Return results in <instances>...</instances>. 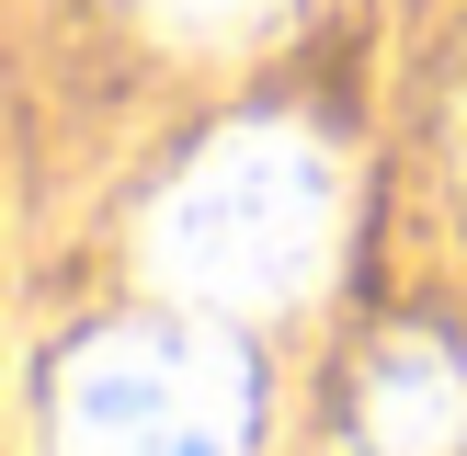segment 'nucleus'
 I'll return each mask as SVG.
<instances>
[{
	"mask_svg": "<svg viewBox=\"0 0 467 456\" xmlns=\"http://www.w3.org/2000/svg\"><path fill=\"white\" fill-rule=\"evenodd\" d=\"M342 240V160L308 126H228L149 205V274L205 319L296 308Z\"/></svg>",
	"mask_w": 467,
	"mask_h": 456,
	"instance_id": "1",
	"label": "nucleus"
},
{
	"mask_svg": "<svg viewBox=\"0 0 467 456\" xmlns=\"http://www.w3.org/2000/svg\"><path fill=\"white\" fill-rule=\"evenodd\" d=\"M57 456H251V354L205 319H126L57 365Z\"/></svg>",
	"mask_w": 467,
	"mask_h": 456,
	"instance_id": "2",
	"label": "nucleus"
},
{
	"mask_svg": "<svg viewBox=\"0 0 467 456\" xmlns=\"http://www.w3.org/2000/svg\"><path fill=\"white\" fill-rule=\"evenodd\" d=\"M365 456H456L467 445V377L445 342H388L365 365V399H354Z\"/></svg>",
	"mask_w": 467,
	"mask_h": 456,
	"instance_id": "3",
	"label": "nucleus"
},
{
	"mask_svg": "<svg viewBox=\"0 0 467 456\" xmlns=\"http://www.w3.org/2000/svg\"><path fill=\"white\" fill-rule=\"evenodd\" d=\"M137 12L171 23V35H205V46H217V35H263L285 0H137Z\"/></svg>",
	"mask_w": 467,
	"mask_h": 456,
	"instance_id": "4",
	"label": "nucleus"
}]
</instances>
